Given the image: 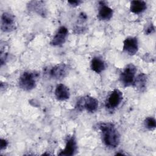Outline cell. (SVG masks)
Wrapping results in <instances>:
<instances>
[{
  "instance_id": "cell-1",
  "label": "cell",
  "mask_w": 156,
  "mask_h": 156,
  "mask_svg": "<svg viewBox=\"0 0 156 156\" xmlns=\"http://www.w3.org/2000/svg\"><path fill=\"white\" fill-rule=\"evenodd\" d=\"M102 138L106 146L115 148L120 143V135L112 122H102L99 125Z\"/></svg>"
},
{
  "instance_id": "cell-2",
  "label": "cell",
  "mask_w": 156,
  "mask_h": 156,
  "mask_svg": "<svg viewBox=\"0 0 156 156\" xmlns=\"http://www.w3.org/2000/svg\"><path fill=\"white\" fill-rule=\"evenodd\" d=\"M38 74L34 71L24 72L20 77L18 85L20 88L24 91H30L35 88Z\"/></svg>"
},
{
  "instance_id": "cell-3",
  "label": "cell",
  "mask_w": 156,
  "mask_h": 156,
  "mask_svg": "<svg viewBox=\"0 0 156 156\" xmlns=\"http://www.w3.org/2000/svg\"><path fill=\"white\" fill-rule=\"evenodd\" d=\"M136 73V68L133 63H129L125 66L119 76L120 82L124 87H126L133 85Z\"/></svg>"
},
{
  "instance_id": "cell-4",
  "label": "cell",
  "mask_w": 156,
  "mask_h": 156,
  "mask_svg": "<svg viewBox=\"0 0 156 156\" xmlns=\"http://www.w3.org/2000/svg\"><path fill=\"white\" fill-rule=\"evenodd\" d=\"M76 107L79 110L85 109L90 113H93L98 109V101L94 97L87 96L77 101Z\"/></svg>"
},
{
  "instance_id": "cell-5",
  "label": "cell",
  "mask_w": 156,
  "mask_h": 156,
  "mask_svg": "<svg viewBox=\"0 0 156 156\" xmlns=\"http://www.w3.org/2000/svg\"><path fill=\"white\" fill-rule=\"evenodd\" d=\"M69 68L68 65L60 63L52 66L49 70V76L55 80H62L69 74Z\"/></svg>"
},
{
  "instance_id": "cell-6",
  "label": "cell",
  "mask_w": 156,
  "mask_h": 156,
  "mask_svg": "<svg viewBox=\"0 0 156 156\" xmlns=\"http://www.w3.org/2000/svg\"><path fill=\"white\" fill-rule=\"evenodd\" d=\"M16 27V21L14 16L7 12L3 13L1 15V30L4 32H10L15 30Z\"/></svg>"
},
{
  "instance_id": "cell-7",
  "label": "cell",
  "mask_w": 156,
  "mask_h": 156,
  "mask_svg": "<svg viewBox=\"0 0 156 156\" xmlns=\"http://www.w3.org/2000/svg\"><path fill=\"white\" fill-rule=\"evenodd\" d=\"M122 100V93L118 89H114L109 94L106 101V107L109 109L118 107Z\"/></svg>"
},
{
  "instance_id": "cell-8",
  "label": "cell",
  "mask_w": 156,
  "mask_h": 156,
  "mask_svg": "<svg viewBox=\"0 0 156 156\" xmlns=\"http://www.w3.org/2000/svg\"><path fill=\"white\" fill-rule=\"evenodd\" d=\"M123 50L127 54L133 55L138 50V41L136 37H129L126 38L123 42Z\"/></svg>"
},
{
  "instance_id": "cell-9",
  "label": "cell",
  "mask_w": 156,
  "mask_h": 156,
  "mask_svg": "<svg viewBox=\"0 0 156 156\" xmlns=\"http://www.w3.org/2000/svg\"><path fill=\"white\" fill-rule=\"evenodd\" d=\"M68 30L65 26L60 27L56 32L55 35L51 41V44L54 46H60L63 44L68 37Z\"/></svg>"
},
{
  "instance_id": "cell-10",
  "label": "cell",
  "mask_w": 156,
  "mask_h": 156,
  "mask_svg": "<svg viewBox=\"0 0 156 156\" xmlns=\"http://www.w3.org/2000/svg\"><path fill=\"white\" fill-rule=\"evenodd\" d=\"M77 151V143L74 136H70L68 138L66 142L65 148L58 154L59 155L71 156L74 155Z\"/></svg>"
},
{
  "instance_id": "cell-11",
  "label": "cell",
  "mask_w": 156,
  "mask_h": 156,
  "mask_svg": "<svg viewBox=\"0 0 156 156\" xmlns=\"http://www.w3.org/2000/svg\"><path fill=\"white\" fill-rule=\"evenodd\" d=\"M100 7L99 8L98 18L100 20L107 21L111 19L113 16V10L105 4L104 2H100Z\"/></svg>"
},
{
  "instance_id": "cell-12",
  "label": "cell",
  "mask_w": 156,
  "mask_h": 156,
  "mask_svg": "<svg viewBox=\"0 0 156 156\" xmlns=\"http://www.w3.org/2000/svg\"><path fill=\"white\" fill-rule=\"evenodd\" d=\"M55 96L58 101H65L69 98L70 91L65 85L59 83L55 89Z\"/></svg>"
},
{
  "instance_id": "cell-13",
  "label": "cell",
  "mask_w": 156,
  "mask_h": 156,
  "mask_svg": "<svg viewBox=\"0 0 156 156\" xmlns=\"http://www.w3.org/2000/svg\"><path fill=\"white\" fill-rule=\"evenodd\" d=\"M147 82V76L144 73H140L135 77L133 85L140 91H143L146 89Z\"/></svg>"
},
{
  "instance_id": "cell-14",
  "label": "cell",
  "mask_w": 156,
  "mask_h": 156,
  "mask_svg": "<svg viewBox=\"0 0 156 156\" xmlns=\"http://www.w3.org/2000/svg\"><path fill=\"white\" fill-rule=\"evenodd\" d=\"M91 68L95 73L99 74L105 69V65L101 58L94 57L91 61Z\"/></svg>"
},
{
  "instance_id": "cell-15",
  "label": "cell",
  "mask_w": 156,
  "mask_h": 156,
  "mask_svg": "<svg viewBox=\"0 0 156 156\" xmlns=\"http://www.w3.org/2000/svg\"><path fill=\"white\" fill-rule=\"evenodd\" d=\"M147 8L146 3L143 1H132L130 2V10L135 14L143 12Z\"/></svg>"
},
{
  "instance_id": "cell-16",
  "label": "cell",
  "mask_w": 156,
  "mask_h": 156,
  "mask_svg": "<svg viewBox=\"0 0 156 156\" xmlns=\"http://www.w3.org/2000/svg\"><path fill=\"white\" fill-rule=\"evenodd\" d=\"M29 9L35 12L38 14L44 16L46 15V9L44 7L43 1H32L29 3Z\"/></svg>"
},
{
  "instance_id": "cell-17",
  "label": "cell",
  "mask_w": 156,
  "mask_h": 156,
  "mask_svg": "<svg viewBox=\"0 0 156 156\" xmlns=\"http://www.w3.org/2000/svg\"><path fill=\"white\" fill-rule=\"evenodd\" d=\"M144 125L146 129L152 130L154 129L156 127V121L153 117H147L145 119L144 121Z\"/></svg>"
},
{
  "instance_id": "cell-18",
  "label": "cell",
  "mask_w": 156,
  "mask_h": 156,
  "mask_svg": "<svg viewBox=\"0 0 156 156\" xmlns=\"http://www.w3.org/2000/svg\"><path fill=\"white\" fill-rule=\"evenodd\" d=\"M155 31V27L152 24H150L149 26H147L146 29H145V34L146 35H149L152 34Z\"/></svg>"
},
{
  "instance_id": "cell-19",
  "label": "cell",
  "mask_w": 156,
  "mask_h": 156,
  "mask_svg": "<svg viewBox=\"0 0 156 156\" xmlns=\"http://www.w3.org/2000/svg\"><path fill=\"white\" fill-rule=\"evenodd\" d=\"M8 145V142L6 140L1 138L0 140V149L1 151L5 149Z\"/></svg>"
},
{
  "instance_id": "cell-20",
  "label": "cell",
  "mask_w": 156,
  "mask_h": 156,
  "mask_svg": "<svg viewBox=\"0 0 156 156\" xmlns=\"http://www.w3.org/2000/svg\"><path fill=\"white\" fill-rule=\"evenodd\" d=\"M68 4H70V5H71L73 7H76V6L80 5V4L82 3V1L76 0V1H68Z\"/></svg>"
}]
</instances>
